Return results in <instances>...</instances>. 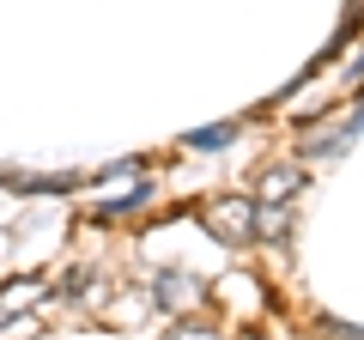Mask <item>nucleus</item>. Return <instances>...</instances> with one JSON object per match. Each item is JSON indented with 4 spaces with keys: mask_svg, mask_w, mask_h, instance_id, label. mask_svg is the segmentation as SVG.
<instances>
[{
    "mask_svg": "<svg viewBox=\"0 0 364 340\" xmlns=\"http://www.w3.org/2000/svg\"><path fill=\"white\" fill-rule=\"evenodd\" d=\"M200 225H207L219 243L243 249V243H255V201H249V195H219V201L200 207Z\"/></svg>",
    "mask_w": 364,
    "mask_h": 340,
    "instance_id": "obj_1",
    "label": "nucleus"
},
{
    "mask_svg": "<svg viewBox=\"0 0 364 340\" xmlns=\"http://www.w3.org/2000/svg\"><path fill=\"white\" fill-rule=\"evenodd\" d=\"M364 128V104H352L340 122H322V128H310L304 134V158H334V152H346V140Z\"/></svg>",
    "mask_w": 364,
    "mask_h": 340,
    "instance_id": "obj_2",
    "label": "nucleus"
},
{
    "mask_svg": "<svg viewBox=\"0 0 364 340\" xmlns=\"http://www.w3.org/2000/svg\"><path fill=\"white\" fill-rule=\"evenodd\" d=\"M152 304L158 310H200L207 304V286L195 274H158L152 280Z\"/></svg>",
    "mask_w": 364,
    "mask_h": 340,
    "instance_id": "obj_3",
    "label": "nucleus"
},
{
    "mask_svg": "<svg viewBox=\"0 0 364 340\" xmlns=\"http://www.w3.org/2000/svg\"><path fill=\"white\" fill-rule=\"evenodd\" d=\"M304 188V170L298 164H273V170H261V201L267 207H291V195Z\"/></svg>",
    "mask_w": 364,
    "mask_h": 340,
    "instance_id": "obj_4",
    "label": "nucleus"
},
{
    "mask_svg": "<svg viewBox=\"0 0 364 340\" xmlns=\"http://www.w3.org/2000/svg\"><path fill=\"white\" fill-rule=\"evenodd\" d=\"M146 201H152V183L128 188V195H122V201H104V207H97V219H128V213H140Z\"/></svg>",
    "mask_w": 364,
    "mask_h": 340,
    "instance_id": "obj_5",
    "label": "nucleus"
},
{
    "mask_svg": "<svg viewBox=\"0 0 364 340\" xmlns=\"http://www.w3.org/2000/svg\"><path fill=\"white\" fill-rule=\"evenodd\" d=\"M237 128H243V122H219V128H195V134H188V146H195V152H219L225 140H237Z\"/></svg>",
    "mask_w": 364,
    "mask_h": 340,
    "instance_id": "obj_6",
    "label": "nucleus"
},
{
    "mask_svg": "<svg viewBox=\"0 0 364 340\" xmlns=\"http://www.w3.org/2000/svg\"><path fill=\"white\" fill-rule=\"evenodd\" d=\"M170 340H219V328H207V322H176V328H170Z\"/></svg>",
    "mask_w": 364,
    "mask_h": 340,
    "instance_id": "obj_7",
    "label": "nucleus"
}]
</instances>
